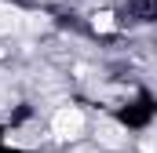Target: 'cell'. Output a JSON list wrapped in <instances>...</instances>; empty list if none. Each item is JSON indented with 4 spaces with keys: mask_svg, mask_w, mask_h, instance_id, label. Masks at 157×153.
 Segmentation results:
<instances>
[{
    "mask_svg": "<svg viewBox=\"0 0 157 153\" xmlns=\"http://www.w3.org/2000/svg\"><path fill=\"white\" fill-rule=\"evenodd\" d=\"M95 135H99V142L110 146V150H121V146H124V131H121L113 120H99V131H95Z\"/></svg>",
    "mask_w": 157,
    "mask_h": 153,
    "instance_id": "obj_2",
    "label": "cell"
},
{
    "mask_svg": "<svg viewBox=\"0 0 157 153\" xmlns=\"http://www.w3.org/2000/svg\"><path fill=\"white\" fill-rule=\"evenodd\" d=\"M51 131H55V139H77L84 131V113L77 106H62L51 120Z\"/></svg>",
    "mask_w": 157,
    "mask_h": 153,
    "instance_id": "obj_1",
    "label": "cell"
},
{
    "mask_svg": "<svg viewBox=\"0 0 157 153\" xmlns=\"http://www.w3.org/2000/svg\"><path fill=\"white\" fill-rule=\"evenodd\" d=\"M0 29H22V15H18V11L0 7Z\"/></svg>",
    "mask_w": 157,
    "mask_h": 153,
    "instance_id": "obj_3",
    "label": "cell"
},
{
    "mask_svg": "<svg viewBox=\"0 0 157 153\" xmlns=\"http://www.w3.org/2000/svg\"><path fill=\"white\" fill-rule=\"evenodd\" d=\"M91 22H95V29H99V33H110V29H113V15H110V11H99Z\"/></svg>",
    "mask_w": 157,
    "mask_h": 153,
    "instance_id": "obj_4",
    "label": "cell"
}]
</instances>
